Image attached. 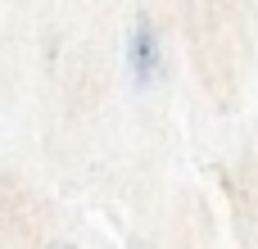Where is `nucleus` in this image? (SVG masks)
I'll use <instances>...</instances> for the list:
<instances>
[{
	"instance_id": "1",
	"label": "nucleus",
	"mask_w": 258,
	"mask_h": 249,
	"mask_svg": "<svg viewBox=\"0 0 258 249\" xmlns=\"http://www.w3.org/2000/svg\"><path fill=\"white\" fill-rule=\"evenodd\" d=\"M122 59H127V77L136 91H150L163 82L168 73V54H163V36H159V23L150 14H136L132 27H127V45H122Z\"/></svg>"
},
{
	"instance_id": "2",
	"label": "nucleus",
	"mask_w": 258,
	"mask_h": 249,
	"mask_svg": "<svg viewBox=\"0 0 258 249\" xmlns=\"http://www.w3.org/2000/svg\"><path fill=\"white\" fill-rule=\"evenodd\" d=\"M54 249H73V245H54Z\"/></svg>"
}]
</instances>
